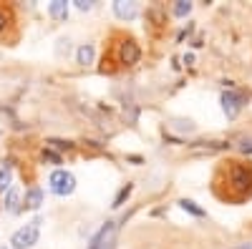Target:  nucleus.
<instances>
[{
	"instance_id": "obj_1",
	"label": "nucleus",
	"mask_w": 252,
	"mask_h": 249,
	"mask_svg": "<svg viewBox=\"0 0 252 249\" xmlns=\"http://www.w3.org/2000/svg\"><path fill=\"white\" fill-rule=\"evenodd\" d=\"M40 219H35V221H31V224H26V226H20V229L13 234V239H10V244L15 247V249H31L35 242H38V234H40Z\"/></svg>"
},
{
	"instance_id": "obj_2",
	"label": "nucleus",
	"mask_w": 252,
	"mask_h": 249,
	"mask_svg": "<svg viewBox=\"0 0 252 249\" xmlns=\"http://www.w3.org/2000/svg\"><path fill=\"white\" fill-rule=\"evenodd\" d=\"M48 184H51V192L58 194V196H68L73 194L76 189V176L66 169H56L51 176H48Z\"/></svg>"
},
{
	"instance_id": "obj_3",
	"label": "nucleus",
	"mask_w": 252,
	"mask_h": 249,
	"mask_svg": "<svg viewBox=\"0 0 252 249\" xmlns=\"http://www.w3.org/2000/svg\"><path fill=\"white\" fill-rule=\"evenodd\" d=\"M139 58H141V48L134 43V40H124L121 48H119V60L124 66H134L139 63Z\"/></svg>"
},
{
	"instance_id": "obj_4",
	"label": "nucleus",
	"mask_w": 252,
	"mask_h": 249,
	"mask_svg": "<svg viewBox=\"0 0 252 249\" xmlns=\"http://www.w3.org/2000/svg\"><path fill=\"white\" fill-rule=\"evenodd\" d=\"M232 186H237L242 194H250L252 192V171L245 169V166H235L232 169Z\"/></svg>"
},
{
	"instance_id": "obj_5",
	"label": "nucleus",
	"mask_w": 252,
	"mask_h": 249,
	"mask_svg": "<svg viewBox=\"0 0 252 249\" xmlns=\"http://www.w3.org/2000/svg\"><path fill=\"white\" fill-rule=\"evenodd\" d=\"M114 232H116V226H114V221H106L101 226V232L91 239V244H89V249H109V242L114 239Z\"/></svg>"
},
{
	"instance_id": "obj_6",
	"label": "nucleus",
	"mask_w": 252,
	"mask_h": 249,
	"mask_svg": "<svg viewBox=\"0 0 252 249\" xmlns=\"http://www.w3.org/2000/svg\"><path fill=\"white\" fill-rule=\"evenodd\" d=\"M242 109V96L240 93H222V111L227 113V118H235Z\"/></svg>"
},
{
	"instance_id": "obj_7",
	"label": "nucleus",
	"mask_w": 252,
	"mask_h": 249,
	"mask_svg": "<svg viewBox=\"0 0 252 249\" xmlns=\"http://www.w3.org/2000/svg\"><path fill=\"white\" fill-rule=\"evenodd\" d=\"M114 13L121 20H134L139 15V5L131 3V0H116V3H114Z\"/></svg>"
},
{
	"instance_id": "obj_8",
	"label": "nucleus",
	"mask_w": 252,
	"mask_h": 249,
	"mask_svg": "<svg viewBox=\"0 0 252 249\" xmlns=\"http://www.w3.org/2000/svg\"><path fill=\"white\" fill-rule=\"evenodd\" d=\"M40 204H43V192H40L38 189V186H33V189H28L26 192V201H23V206H26V209H38V206Z\"/></svg>"
},
{
	"instance_id": "obj_9",
	"label": "nucleus",
	"mask_w": 252,
	"mask_h": 249,
	"mask_svg": "<svg viewBox=\"0 0 252 249\" xmlns=\"http://www.w3.org/2000/svg\"><path fill=\"white\" fill-rule=\"evenodd\" d=\"M48 13L56 20H66L68 18V3H63V0H53V3L48 5Z\"/></svg>"
},
{
	"instance_id": "obj_10",
	"label": "nucleus",
	"mask_w": 252,
	"mask_h": 249,
	"mask_svg": "<svg viewBox=\"0 0 252 249\" xmlns=\"http://www.w3.org/2000/svg\"><path fill=\"white\" fill-rule=\"evenodd\" d=\"M94 55H96V51H94V46H91V43L81 46V48H78V53H76V58H78V63H81V66L94 63Z\"/></svg>"
},
{
	"instance_id": "obj_11",
	"label": "nucleus",
	"mask_w": 252,
	"mask_h": 249,
	"mask_svg": "<svg viewBox=\"0 0 252 249\" xmlns=\"http://www.w3.org/2000/svg\"><path fill=\"white\" fill-rule=\"evenodd\" d=\"M18 206H20V192H18V189H8L5 209H8V212H18Z\"/></svg>"
},
{
	"instance_id": "obj_12",
	"label": "nucleus",
	"mask_w": 252,
	"mask_h": 249,
	"mask_svg": "<svg viewBox=\"0 0 252 249\" xmlns=\"http://www.w3.org/2000/svg\"><path fill=\"white\" fill-rule=\"evenodd\" d=\"M10 166H3V169H0V194H3L5 189H10Z\"/></svg>"
},
{
	"instance_id": "obj_13",
	"label": "nucleus",
	"mask_w": 252,
	"mask_h": 249,
	"mask_svg": "<svg viewBox=\"0 0 252 249\" xmlns=\"http://www.w3.org/2000/svg\"><path fill=\"white\" fill-rule=\"evenodd\" d=\"M179 206H182L184 212H192L194 217H204V209H199V206H197L194 201H189V199H182V201H179Z\"/></svg>"
},
{
	"instance_id": "obj_14",
	"label": "nucleus",
	"mask_w": 252,
	"mask_h": 249,
	"mask_svg": "<svg viewBox=\"0 0 252 249\" xmlns=\"http://www.w3.org/2000/svg\"><path fill=\"white\" fill-rule=\"evenodd\" d=\"M189 13H192V3H187V0H179V3L174 5V15L177 18H184Z\"/></svg>"
},
{
	"instance_id": "obj_15",
	"label": "nucleus",
	"mask_w": 252,
	"mask_h": 249,
	"mask_svg": "<svg viewBox=\"0 0 252 249\" xmlns=\"http://www.w3.org/2000/svg\"><path fill=\"white\" fill-rule=\"evenodd\" d=\"M129 194H131V184H126V186H124V189L119 192V196L114 199V206H121V204H124L126 199H129Z\"/></svg>"
},
{
	"instance_id": "obj_16",
	"label": "nucleus",
	"mask_w": 252,
	"mask_h": 249,
	"mask_svg": "<svg viewBox=\"0 0 252 249\" xmlns=\"http://www.w3.org/2000/svg\"><path fill=\"white\" fill-rule=\"evenodd\" d=\"M76 8H78L81 13H89V10L94 8V3H91V0H76Z\"/></svg>"
},
{
	"instance_id": "obj_17",
	"label": "nucleus",
	"mask_w": 252,
	"mask_h": 249,
	"mask_svg": "<svg viewBox=\"0 0 252 249\" xmlns=\"http://www.w3.org/2000/svg\"><path fill=\"white\" fill-rule=\"evenodd\" d=\"M8 18H10V13H8L5 8H0V33L5 30V26H8Z\"/></svg>"
},
{
	"instance_id": "obj_18",
	"label": "nucleus",
	"mask_w": 252,
	"mask_h": 249,
	"mask_svg": "<svg viewBox=\"0 0 252 249\" xmlns=\"http://www.w3.org/2000/svg\"><path fill=\"white\" fill-rule=\"evenodd\" d=\"M48 143H51V146H56V149H66V151L71 149V143H68V141H58V138H53V141H48Z\"/></svg>"
},
{
	"instance_id": "obj_19",
	"label": "nucleus",
	"mask_w": 252,
	"mask_h": 249,
	"mask_svg": "<svg viewBox=\"0 0 252 249\" xmlns=\"http://www.w3.org/2000/svg\"><path fill=\"white\" fill-rule=\"evenodd\" d=\"M43 159H46V161H53V164H61V156L53 154V151H48V149L43 151Z\"/></svg>"
},
{
	"instance_id": "obj_20",
	"label": "nucleus",
	"mask_w": 252,
	"mask_h": 249,
	"mask_svg": "<svg viewBox=\"0 0 252 249\" xmlns=\"http://www.w3.org/2000/svg\"><path fill=\"white\" fill-rule=\"evenodd\" d=\"M240 149H242L245 154H252V138H250V141H242V143H240Z\"/></svg>"
},
{
	"instance_id": "obj_21",
	"label": "nucleus",
	"mask_w": 252,
	"mask_h": 249,
	"mask_svg": "<svg viewBox=\"0 0 252 249\" xmlns=\"http://www.w3.org/2000/svg\"><path fill=\"white\" fill-rule=\"evenodd\" d=\"M237 249H252V244H242V247H237Z\"/></svg>"
},
{
	"instance_id": "obj_22",
	"label": "nucleus",
	"mask_w": 252,
	"mask_h": 249,
	"mask_svg": "<svg viewBox=\"0 0 252 249\" xmlns=\"http://www.w3.org/2000/svg\"><path fill=\"white\" fill-rule=\"evenodd\" d=\"M0 249H8V247H5V244H0Z\"/></svg>"
}]
</instances>
